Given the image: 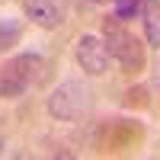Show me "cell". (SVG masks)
Returning <instances> with one entry per match:
<instances>
[{"mask_svg": "<svg viewBox=\"0 0 160 160\" xmlns=\"http://www.w3.org/2000/svg\"><path fill=\"white\" fill-rule=\"evenodd\" d=\"M48 77V61L35 51L13 55L0 64V99H19L29 90L42 87Z\"/></svg>", "mask_w": 160, "mask_h": 160, "instance_id": "1", "label": "cell"}, {"mask_svg": "<svg viewBox=\"0 0 160 160\" xmlns=\"http://www.w3.org/2000/svg\"><path fill=\"white\" fill-rule=\"evenodd\" d=\"M102 42H106L109 58H115L118 64H122L125 74H141L144 71V64H148L144 45L118 16H106L102 19Z\"/></svg>", "mask_w": 160, "mask_h": 160, "instance_id": "2", "label": "cell"}, {"mask_svg": "<svg viewBox=\"0 0 160 160\" xmlns=\"http://www.w3.org/2000/svg\"><path fill=\"white\" fill-rule=\"evenodd\" d=\"M93 109V90L83 80H64L51 90L48 96V112L58 122H77Z\"/></svg>", "mask_w": 160, "mask_h": 160, "instance_id": "3", "label": "cell"}, {"mask_svg": "<svg viewBox=\"0 0 160 160\" xmlns=\"http://www.w3.org/2000/svg\"><path fill=\"white\" fill-rule=\"evenodd\" d=\"M74 58H77V68L90 77H99L109 68V51L99 35H80L74 45Z\"/></svg>", "mask_w": 160, "mask_h": 160, "instance_id": "4", "label": "cell"}, {"mask_svg": "<svg viewBox=\"0 0 160 160\" xmlns=\"http://www.w3.org/2000/svg\"><path fill=\"white\" fill-rule=\"evenodd\" d=\"M22 10L38 29H58L68 22V0H22Z\"/></svg>", "mask_w": 160, "mask_h": 160, "instance_id": "5", "label": "cell"}, {"mask_svg": "<svg viewBox=\"0 0 160 160\" xmlns=\"http://www.w3.org/2000/svg\"><path fill=\"white\" fill-rule=\"evenodd\" d=\"M141 22H144V38H148V45L160 48V0H144Z\"/></svg>", "mask_w": 160, "mask_h": 160, "instance_id": "6", "label": "cell"}, {"mask_svg": "<svg viewBox=\"0 0 160 160\" xmlns=\"http://www.w3.org/2000/svg\"><path fill=\"white\" fill-rule=\"evenodd\" d=\"M19 35H22V22L19 19H0V48L16 45Z\"/></svg>", "mask_w": 160, "mask_h": 160, "instance_id": "7", "label": "cell"}, {"mask_svg": "<svg viewBox=\"0 0 160 160\" xmlns=\"http://www.w3.org/2000/svg\"><path fill=\"white\" fill-rule=\"evenodd\" d=\"M141 10H144V0H115V7H112V16H118L122 22H128V19L141 16Z\"/></svg>", "mask_w": 160, "mask_h": 160, "instance_id": "8", "label": "cell"}, {"mask_svg": "<svg viewBox=\"0 0 160 160\" xmlns=\"http://www.w3.org/2000/svg\"><path fill=\"white\" fill-rule=\"evenodd\" d=\"M3 144H7V138H3V128H0V154H3Z\"/></svg>", "mask_w": 160, "mask_h": 160, "instance_id": "9", "label": "cell"}]
</instances>
